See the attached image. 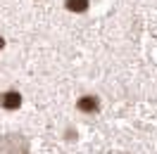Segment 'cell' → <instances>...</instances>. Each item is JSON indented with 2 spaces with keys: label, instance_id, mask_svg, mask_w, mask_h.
<instances>
[{
  "label": "cell",
  "instance_id": "obj_1",
  "mask_svg": "<svg viewBox=\"0 0 157 154\" xmlns=\"http://www.w3.org/2000/svg\"><path fill=\"white\" fill-rule=\"evenodd\" d=\"M0 154H31V149L21 135H5L0 138Z\"/></svg>",
  "mask_w": 157,
  "mask_h": 154
},
{
  "label": "cell",
  "instance_id": "obj_2",
  "mask_svg": "<svg viewBox=\"0 0 157 154\" xmlns=\"http://www.w3.org/2000/svg\"><path fill=\"white\" fill-rule=\"evenodd\" d=\"M0 105H2V109H19L21 105V95L19 93H5V95L0 97Z\"/></svg>",
  "mask_w": 157,
  "mask_h": 154
},
{
  "label": "cell",
  "instance_id": "obj_3",
  "mask_svg": "<svg viewBox=\"0 0 157 154\" xmlns=\"http://www.w3.org/2000/svg\"><path fill=\"white\" fill-rule=\"evenodd\" d=\"M78 109L81 112H95L98 109V100L95 97H81L78 100Z\"/></svg>",
  "mask_w": 157,
  "mask_h": 154
},
{
  "label": "cell",
  "instance_id": "obj_4",
  "mask_svg": "<svg viewBox=\"0 0 157 154\" xmlns=\"http://www.w3.org/2000/svg\"><path fill=\"white\" fill-rule=\"evenodd\" d=\"M67 7H69L71 12H86L88 0H67Z\"/></svg>",
  "mask_w": 157,
  "mask_h": 154
},
{
  "label": "cell",
  "instance_id": "obj_5",
  "mask_svg": "<svg viewBox=\"0 0 157 154\" xmlns=\"http://www.w3.org/2000/svg\"><path fill=\"white\" fill-rule=\"evenodd\" d=\"M2 45H5V40H2V36H0V48H2Z\"/></svg>",
  "mask_w": 157,
  "mask_h": 154
}]
</instances>
